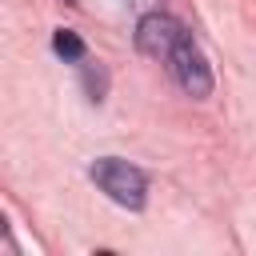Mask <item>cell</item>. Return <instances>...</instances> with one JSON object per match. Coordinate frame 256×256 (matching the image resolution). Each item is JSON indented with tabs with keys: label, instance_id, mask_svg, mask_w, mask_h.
<instances>
[{
	"label": "cell",
	"instance_id": "obj_3",
	"mask_svg": "<svg viewBox=\"0 0 256 256\" xmlns=\"http://www.w3.org/2000/svg\"><path fill=\"white\" fill-rule=\"evenodd\" d=\"M184 32H188V28H184L176 16H168V12H148V16L136 24V48H140L144 56H152V60H168V52L180 44Z\"/></svg>",
	"mask_w": 256,
	"mask_h": 256
},
{
	"label": "cell",
	"instance_id": "obj_1",
	"mask_svg": "<svg viewBox=\"0 0 256 256\" xmlns=\"http://www.w3.org/2000/svg\"><path fill=\"white\" fill-rule=\"evenodd\" d=\"M88 176L96 180V188L108 196V200H116L120 208H144V200H148V176L136 168V164H128V160H120V156H100L92 168H88Z\"/></svg>",
	"mask_w": 256,
	"mask_h": 256
},
{
	"label": "cell",
	"instance_id": "obj_2",
	"mask_svg": "<svg viewBox=\"0 0 256 256\" xmlns=\"http://www.w3.org/2000/svg\"><path fill=\"white\" fill-rule=\"evenodd\" d=\"M164 64L172 68L176 84H180L188 96H196V100L212 96V68H208V56L200 52V44L192 40V32H184V36H180V44L168 52V60H164Z\"/></svg>",
	"mask_w": 256,
	"mask_h": 256
},
{
	"label": "cell",
	"instance_id": "obj_4",
	"mask_svg": "<svg viewBox=\"0 0 256 256\" xmlns=\"http://www.w3.org/2000/svg\"><path fill=\"white\" fill-rule=\"evenodd\" d=\"M52 48H56V56H64L68 64H80V60H84V40H80L72 28H56Z\"/></svg>",
	"mask_w": 256,
	"mask_h": 256
}]
</instances>
